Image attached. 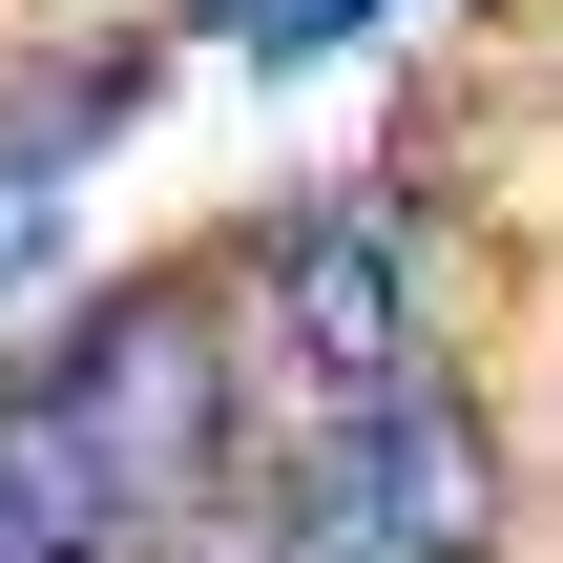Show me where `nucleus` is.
<instances>
[{
	"mask_svg": "<svg viewBox=\"0 0 563 563\" xmlns=\"http://www.w3.org/2000/svg\"><path fill=\"white\" fill-rule=\"evenodd\" d=\"M42 376H63L84 460L125 481V522H167L188 481H230V397H251V376H230V313H209V292H104Z\"/></svg>",
	"mask_w": 563,
	"mask_h": 563,
	"instance_id": "1",
	"label": "nucleus"
},
{
	"mask_svg": "<svg viewBox=\"0 0 563 563\" xmlns=\"http://www.w3.org/2000/svg\"><path fill=\"white\" fill-rule=\"evenodd\" d=\"M230 292H251V376H272V397H313V418H355V397H397V376H418V272H397V230H376V209H272Z\"/></svg>",
	"mask_w": 563,
	"mask_h": 563,
	"instance_id": "2",
	"label": "nucleus"
},
{
	"mask_svg": "<svg viewBox=\"0 0 563 563\" xmlns=\"http://www.w3.org/2000/svg\"><path fill=\"white\" fill-rule=\"evenodd\" d=\"M167 563H292V522L230 501V481H188V501H167Z\"/></svg>",
	"mask_w": 563,
	"mask_h": 563,
	"instance_id": "3",
	"label": "nucleus"
}]
</instances>
